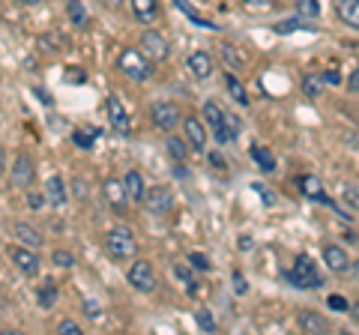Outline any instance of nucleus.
<instances>
[{
    "instance_id": "1",
    "label": "nucleus",
    "mask_w": 359,
    "mask_h": 335,
    "mask_svg": "<svg viewBox=\"0 0 359 335\" xmlns=\"http://www.w3.org/2000/svg\"><path fill=\"white\" fill-rule=\"evenodd\" d=\"M204 123L212 129L216 135V144H233L240 138V120L233 114H224L219 102H204Z\"/></svg>"
},
{
    "instance_id": "2",
    "label": "nucleus",
    "mask_w": 359,
    "mask_h": 335,
    "mask_svg": "<svg viewBox=\"0 0 359 335\" xmlns=\"http://www.w3.org/2000/svg\"><path fill=\"white\" fill-rule=\"evenodd\" d=\"M105 252H108V258L117 261V264L132 261L135 252H138V240H135L132 228H123V225L111 228V231L105 233Z\"/></svg>"
},
{
    "instance_id": "3",
    "label": "nucleus",
    "mask_w": 359,
    "mask_h": 335,
    "mask_svg": "<svg viewBox=\"0 0 359 335\" xmlns=\"http://www.w3.org/2000/svg\"><path fill=\"white\" fill-rule=\"evenodd\" d=\"M117 69L132 81H147L153 75V60L141 48H123L117 57Z\"/></svg>"
},
{
    "instance_id": "4",
    "label": "nucleus",
    "mask_w": 359,
    "mask_h": 335,
    "mask_svg": "<svg viewBox=\"0 0 359 335\" xmlns=\"http://www.w3.org/2000/svg\"><path fill=\"white\" fill-rule=\"evenodd\" d=\"M287 282L294 287H299V290H318L323 285V278H320L318 264H314L309 254H299V258L294 261V266L287 270Z\"/></svg>"
},
{
    "instance_id": "5",
    "label": "nucleus",
    "mask_w": 359,
    "mask_h": 335,
    "mask_svg": "<svg viewBox=\"0 0 359 335\" xmlns=\"http://www.w3.org/2000/svg\"><path fill=\"white\" fill-rule=\"evenodd\" d=\"M36 252L39 249H30V245H21V242H9V249H6L9 261H13L21 270V275H27V278H36L42 270V261H39Z\"/></svg>"
},
{
    "instance_id": "6",
    "label": "nucleus",
    "mask_w": 359,
    "mask_h": 335,
    "mask_svg": "<svg viewBox=\"0 0 359 335\" xmlns=\"http://www.w3.org/2000/svg\"><path fill=\"white\" fill-rule=\"evenodd\" d=\"M141 204L150 216H168L174 210V195L168 186H153V189H147V195H144Z\"/></svg>"
},
{
    "instance_id": "7",
    "label": "nucleus",
    "mask_w": 359,
    "mask_h": 335,
    "mask_svg": "<svg viewBox=\"0 0 359 335\" xmlns=\"http://www.w3.org/2000/svg\"><path fill=\"white\" fill-rule=\"evenodd\" d=\"M126 282L138 290V294H150V290H156V270L150 261H135L129 266L126 273Z\"/></svg>"
},
{
    "instance_id": "8",
    "label": "nucleus",
    "mask_w": 359,
    "mask_h": 335,
    "mask_svg": "<svg viewBox=\"0 0 359 335\" xmlns=\"http://www.w3.org/2000/svg\"><path fill=\"white\" fill-rule=\"evenodd\" d=\"M33 180H36V165H33V159L27 153H18L13 159V171H9V183H13L15 189H27L33 186Z\"/></svg>"
},
{
    "instance_id": "9",
    "label": "nucleus",
    "mask_w": 359,
    "mask_h": 335,
    "mask_svg": "<svg viewBox=\"0 0 359 335\" xmlns=\"http://www.w3.org/2000/svg\"><path fill=\"white\" fill-rule=\"evenodd\" d=\"M138 48L147 54L153 63H162V60H168V54H171V48H168V39L162 36L159 30H144L141 39H138Z\"/></svg>"
},
{
    "instance_id": "10",
    "label": "nucleus",
    "mask_w": 359,
    "mask_h": 335,
    "mask_svg": "<svg viewBox=\"0 0 359 335\" xmlns=\"http://www.w3.org/2000/svg\"><path fill=\"white\" fill-rule=\"evenodd\" d=\"M108 123H111V129H114L117 135H123V138H126L129 132H132V117H129V111L123 108L120 96H114V93L108 96Z\"/></svg>"
},
{
    "instance_id": "11",
    "label": "nucleus",
    "mask_w": 359,
    "mask_h": 335,
    "mask_svg": "<svg viewBox=\"0 0 359 335\" xmlns=\"http://www.w3.org/2000/svg\"><path fill=\"white\" fill-rule=\"evenodd\" d=\"M150 120H153L156 129L171 132V129H177V123H180V108L174 102H156L150 108Z\"/></svg>"
},
{
    "instance_id": "12",
    "label": "nucleus",
    "mask_w": 359,
    "mask_h": 335,
    "mask_svg": "<svg viewBox=\"0 0 359 335\" xmlns=\"http://www.w3.org/2000/svg\"><path fill=\"white\" fill-rule=\"evenodd\" d=\"M183 132H186V141H189V147L192 150H198V153L207 150V123L201 117H186L183 120Z\"/></svg>"
},
{
    "instance_id": "13",
    "label": "nucleus",
    "mask_w": 359,
    "mask_h": 335,
    "mask_svg": "<svg viewBox=\"0 0 359 335\" xmlns=\"http://www.w3.org/2000/svg\"><path fill=\"white\" fill-rule=\"evenodd\" d=\"M186 69L195 78H201V81H207V78L216 72V60H212V54H207V51H195V54H189Z\"/></svg>"
},
{
    "instance_id": "14",
    "label": "nucleus",
    "mask_w": 359,
    "mask_h": 335,
    "mask_svg": "<svg viewBox=\"0 0 359 335\" xmlns=\"http://www.w3.org/2000/svg\"><path fill=\"white\" fill-rule=\"evenodd\" d=\"M42 192H45V198H48V204L57 207V210L66 204V200H69V192H66V180H63L60 174H51L48 180H45Z\"/></svg>"
},
{
    "instance_id": "15",
    "label": "nucleus",
    "mask_w": 359,
    "mask_h": 335,
    "mask_svg": "<svg viewBox=\"0 0 359 335\" xmlns=\"http://www.w3.org/2000/svg\"><path fill=\"white\" fill-rule=\"evenodd\" d=\"M297 189H299V192L306 195L309 200H320V204H330L327 189H323V183H320L314 174H302L299 180H297Z\"/></svg>"
},
{
    "instance_id": "16",
    "label": "nucleus",
    "mask_w": 359,
    "mask_h": 335,
    "mask_svg": "<svg viewBox=\"0 0 359 335\" xmlns=\"http://www.w3.org/2000/svg\"><path fill=\"white\" fill-rule=\"evenodd\" d=\"M323 264H327L330 266V270L332 273H347V270H351V258H347V252L341 249V245H323Z\"/></svg>"
},
{
    "instance_id": "17",
    "label": "nucleus",
    "mask_w": 359,
    "mask_h": 335,
    "mask_svg": "<svg viewBox=\"0 0 359 335\" xmlns=\"http://www.w3.org/2000/svg\"><path fill=\"white\" fill-rule=\"evenodd\" d=\"M297 327H299L302 332H309V335H323V332H330L327 317L318 315V311H299Z\"/></svg>"
},
{
    "instance_id": "18",
    "label": "nucleus",
    "mask_w": 359,
    "mask_h": 335,
    "mask_svg": "<svg viewBox=\"0 0 359 335\" xmlns=\"http://www.w3.org/2000/svg\"><path fill=\"white\" fill-rule=\"evenodd\" d=\"M129 6L138 25H153L159 15V0H129Z\"/></svg>"
},
{
    "instance_id": "19",
    "label": "nucleus",
    "mask_w": 359,
    "mask_h": 335,
    "mask_svg": "<svg viewBox=\"0 0 359 335\" xmlns=\"http://www.w3.org/2000/svg\"><path fill=\"white\" fill-rule=\"evenodd\" d=\"M123 186H126V195L132 204H141L144 195H147V186H144V174L141 171H126V177H123Z\"/></svg>"
},
{
    "instance_id": "20",
    "label": "nucleus",
    "mask_w": 359,
    "mask_h": 335,
    "mask_svg": "<svg viewBox=\"0 0 359 335\" xmlns=\"http://www.w3.org/2000/svg\"><path fill=\"white\" fill-rule=\"evenodd\" d=\"M335 15L341 25L359 30V0H335Z\"/></svg>"
},
{
    "instance_id": "21",
    "label": "nucleus",
    "mask_w": 359,
    "mask_h": 335,
    "mask_svg": "<svg viewBox=\"0 0 359 335\" xmlns=\"http://www.w3.org/2000/svg\"><path fill=\"white\" fill-rule=\"evenodd\" d=\"M102 192H105V200L114 210H123L129 204V195H126V186H123V180H105Z\"/></svg>"
},
{
    "instance_id": "22",
    "label": "nucleus",
    "mask_w": 359,
    "mask_h": 335,
    "mask_svg": "<svg viewBox=\"0 0 359 335\" xmlns=\"http://www.w3.org/2000/svg\"><path fill=\"white\" fill-rule=\"evenodd\" d=\"M13 237L21 245H30V249H39V245H42V233L33 225H27V221H15V225H13Z\"/></svg>"
},
{
    "instance_id": "23",
    "label": "nucleus",
    "mask_w": 359,
    "mask_h": 335,
    "mask_svg": "<svg viewBox=\"0 0 359 335\" xmlns=\"http://www.w3.org/2000/svg\"><path fill=\"white\" fill-rule=\"evenodd\" d=\"M249 156H252V159H255V165L261 168L264 174H273L276 168H278V165H276V156L269 153V150L264 147V144H252V147H249Z\"/></svg>"
},
{
    "instance_id": "24",
    "label": "nucleus",
    "mask_w": 359,
    "mask_h": 335,
    "mask_svg": "<svg viewBox=\"0 0 359 335\" xmlns=\"http://www.w3.org/2000/svg\"><path fill=\"white\" fill-rule=\"evenodd\" d=\"M174 6L180 9V13H183L189 21H192V25L195 27H207V30H219V25H212V21L210 18H204V15H201L198 13V9L192 6V4H189V0H174Z\"/></svg>"
},
{
    "instance_id": "25",
    "label": "nucleus",
    "mask_w": 359,
    "mask_h": 335,
    "mask_svg": "<svg viewBox=\"0 0 359 335\" xmlns=\"http://www.w3.org/2000/svg\"><path fill=\"white\" fill-rule=\"evenodd\" d=\"M36 303L42 308H54V303H57V282L54 278H45L42 285H36Z\"/></svg>"
},
{
    "instance_id": "26",
    "label": "nucleus",
    "mask_w": 359,
    "mask_h": 335,
    "mask_svg": "<svg viewBox=\"0 0 359 335\" xmlns=\"http://www.w3.org/2000/svg\"><path fill=\"white\" fill-rule=\"evenodd\" d=\"M165 150H168V156H171L177 165H183L186 156H189V141L186 138H177V135H168L165 138Z\"/></svg>"
},
{
    "instance_id": "27",
    "label": "nucleus",
    "mask_w": 359,
    "mask_h": 335,
    "mask_svg": "<svg viewBox=\"0 0 359 335\" xmlns=\"http://www.w3.org/2000/svg\"><path fill=\"white\" fill-rule=\"evenodd\" d=\"M66 18L72 21L75 27H87V6L81 4V0H66Z\"/></svg>"
},
{
    "instance_id": "28",
    "label": "nucleus",
    "mask_w": 359,
    "mask_h": 335,
    "mask_svg": "<svg viewBox=\"0 0 359 335\" xmlns=\"http://www.w3.org/2000/svg\"><path fill=\"white\" fill-rule=\"evenodd\" d=\"M224 87H228V93H231V99L237 105H249V93H245V87L240 84V78L237 75H224Z\"/></svg>"
},
{
    "instance_id": "29",
    "label": "nucleus",
    "mask_w": 359,
    "mask_h": 335,
    "mask_svg": "<svg viewBox=\"0 0 359 335\" xmlns=\"http://www.w3.org/2000/svg\"><path fill=\"white\" fill-rule=\"evenodd\" d=\"M302 93H306L309 99H318L323 93V75H314V72L302 75Z\"/></svg>"
},
{
    "instance_id": "30",
    "label": "nucleus",
    "mask_w": 359,
    "mask_h": 335,
    "mask_svg": "<svg viewBox=\"0 0 359 335\" xmlns=\"http://www.w3.org/2000/svg\"><path fill=\"white\" fill-rule=\"evenodd\" d=\"M174 275H177V278H180V282H183V285H186V290H189V294H192V296H198V282L192 278V273H189V266H183V264H174Z\"/></svg>"
},
{
    "instance_id": "31",
    "label": "nucleus",
    "mask_w": 359,
    "mask_h": 335,
    "mask_svg": "<svg viewBox=\"0 0 359 335\" xmlns=\"http://www.w3.org/2000/svg\"><path fill=\"white\" fill-rule=\"evenodd\" d=\"M93 135H99V132L96 129H75L72 132V144H75V147L78 150H90V147H93Z\"/></svg>"
},
{
    "instance_id": "32",
    "label": "nucleus",
    "mask_w": 359,
    "mask_h": 335,
    "mask_svg": "<svg viewBox=\"0 0 359 335\" xmlns=\"http://www.w3.org/2000/svg\"><path fill=\"white\" fill-rule=\"evenodd\" d=\"M222 60L228 63V69H243V54L237 46H222Z\"/></svg>"
},
{
    "instance_id": "33",
    "label": "nucleus",
    "mask_w": 359,
    "mask_h": 335,
    "mask_svg": "<svg viewBox=\"0 0 359 335\" xmlns=\"http://www.w3.org/2000/svg\"><path fill=\"white\" fill-rule=\"evenodd\" d=\"M297 13L306 18H318L320 15V4L318 0H297Z\"/></svg>"
},
{
    "instance_id": "34",
    "label": "nucleus",
    "mask_w": 359,
    "mask_h": 335,
    "mask_svg": "<svg viewBox=\"0 0 359 335\" xmlns=\"http://www.w3.org/2000/svg\"><path fill=\"white\" fill-rule=\"evenodd\" d=\"M51 264H54V266H57V270H72V266H75V258H72V254H69V252H63V249H57V252H54V254H51Z\"/></svg>"
},
{
    "instance_id": "35",
    "label": "nucleus",
    "mask_w": 359,
    "mask_h": 335,
    "mask_svg": "<svg viewBox=\"0 0 359 335\" xmlns=\"http://www.w3.org/2000/svg\"><path fill=\"white\" fill-rule=\"evenodd\" d=\"M195 320H198V327L204 329V332H216V320H212L210 308H198L195 311Z\"/></svg>"
},
{
    "instance_id": "36",
    "label": "nucleus",
    "mask_w": 359,
    "mask_h": 335,
    "mask_svg": "<svg viewBox=\"0 0 359 335\" xmlns=\"http://www.w3.org/2000/svg\"><path fill=\"white\" fill-rule=\"evenodd\" d=\"M189 264H192L195 270H201V273H210V270H212L210 258H207V254H201V252H192V254H189Z\"/></svg>"
},
{
    "instance_id": "37",
    "label": "nucleus",
    "mask_w": 359,
    "mask_h": 335,
    "mask_svg": "<svg viewBox=\"0 0 359 335\" xmlns=\"http://www.w3.org/2000/svg\"><path fill=\"white\" fill-rule=\"evenodd\" d=\"M302 27H309L306 21H299V18H287V21H278V25H276V33H290V30H302Z\"/></svg>"
},
{
    "instance_id": "38",
    "label": "nucleus",
    "mask_w": 359,
    "mask_h": 335,
    "mask_svg": "<svg viewBox=\"0 0 359 335\" xmlns=\"http://www.w3.org/2000/svg\"><path fill=\"white\" fill-rule=\"evenodd\" d=\"M341 198H344V204H351L359 210V186H344L341 189Z\"/></svg>"
},
{
    "instance_id": "39",
    "label": "nucleus",
    "mask_w": 359,
    "mask_h": 335,
    "mask_svg": "<svg viewBox=\"0 0 359 335\" xmlns=\"http://www.w3.org/2000/svg\"><path fill=\"white\" fill-rule=\"evenodd\" d=\"M84 315L93 317V320H99V317H102V306H99L96 299H84Z\"/></svg>"
},
{
    "instance_id": "40",
    "label": "nucleus",
    "mask_w": 359,
    "mask_h": 335,
    "mask_svg": "<svg viewBox=\"0 0 359 335\" xmlns=\"http://www.w3.org/2000/svg\"><path fill=\"white\" fill-rule=\"evenodd\" d=\"M245 290H249V285H245V275L240 273V270H233V294H245Z\"/></svg>"
},
{
    "instance_id": "41",
    "label": "nucleus",
    "mask_w": 359,
    "mask_h": 335,
    "mask_svg": "<svg viewBox=\"0 0 359 335\" xmlns=\"http://www.w3.org/2000/svg\"><path fill=\"white\" fill-rule=\"evenodd\" d=\"M327 306H330L332 311H347V308H351V306H347V299H344V296H339V294H332V296L327 299Z\"/></svg>"
},
{
    "instance_id": "42",
    "label": "nucleus",
    "mask_w": 359,
    "mask_h": 335,
    "mask_svg": "<svg viewBox=\"0 0 359 335\" xmlns=\"http://www.w3.org/2000/svg\"><path fill=\"white\" fill-rule=\"evenodd\" d=\"M57 332H63V335H81V327H78L75 320H60Z\"/></svg>"
},
{
    "instance_id": "43",
    "label": "nucleus",
    "mask_w": 359,
    "mask_h": 335,
    "mask_svg": "<svg viewBox=\"0 0 359 335\" xmlns=\"http://www.w3.org/2000/svg\"><path fill=\"white\" fill-rule=\"evenodd\" d=\"M66 81L81 84V81H87V72H81V69H78V66H69V72H66Z\"/></svg>"
},
{
    "instance_id": "44",
    "label": "nucleus",
    "mask_w": 359,
    "mask_h": 335,
    "mask_svg": "<svg viewBox=\"0 0 359 335\" xmlns=\"http://www.w3.org/2000/svg\"><path fill=\"white\" fill-rule=\"evenodd\" d=\"M45 200H48V198H45V192H30V189H27V204H30L33 210H39Z\"/></svg>"
},
{
    "instance_id": "45",
    "label": "nucleus",
    "mask_w": 359,
    "mask_h": 335,
    "mask_svg": "<svg viewBox=\"0 0 359 335\" xmlns=\"http://www.w3.org/2000/svg\"><path fill=\"white\" fill-rule=\"evenodd\" d=\"M347 87H351L353 93H359V66H356V69L351 72V78H347Z\"/></svg>"
},
{
    "instance_id": "46",
    "label": "nucleus",
    "mask_w": 359,
    "mask_h": 335,
    "mask_svg": "<svg viewBox=\"0 0 359 335\" xmlns=\"http://www.w3.org/2000/svg\"><path fill=\"white\" fill-rule=\"evenodd\" d=\"M243 4L249 6V9H266V6H269V0H243Z\"/></svg>"
},
{
    "instance_id": "47",
    "label": "nucleus",
    "mask_w": 359,
    "mask_h": 335,
    "mask_svg": "<svg viewBox=\"0 0 359 335\" xmlns=\"http://www.w3.org/2000/svg\"><path fill=\"white\" fill-rule=\"evenodd\" d=\"M351 273H353V278H356V285H359V258L351 264Z\"/></svg>"
},
{
    "instance_id": "48",
    "label": "nucleus",
    "mask_w": 359,
    "mask_h": 335,
    "mask_svg": "<svg viewBox=\"0 0 359 335\" xmlns=\"http://www.w3.org/2000/svg\"><path fill=\"white\" fill-rule=\"evenodd\" d=\"M15 4H21V6H39L42 0H15Z\"/></svg>"
},
{
    "instance_id": "49",
    "label": "nucleus",
    "mask_w": 359,
    "mask_h": 335,
    "mask_svg": "<svg viewBox=\"0 0 359 335\" xmlns=\"http://www.w3.org/2000/svg\"><path fill=\"white\" fill-rule=\"evenodd\" d=\"M327 81H330V84H339L341 78H339V72H327Z\"/></svg>"
},
{
    "instance_id": "50",
    "label": "nucleus",
    "mask_w": 359,
    "mask_h": 335,
    "mask_svg": "<svg viewBox=\"0 0 359 335\" xmlns=\"http://www.w3.org/2000/svg\"><path fill=\"white\" fill-rule=\"evenodd\" d=\"M4 168H6V150L0 147V174H4Z\"/></svg>"
},
{
    "instance_id": "51",
    "label": "nucleus",
    "mask_w": 359,
    "mask_h": 335,
    "mask_svg": "<svg viewBox=\"0 0 359 335\" xmlns=\"http://www.w3.org/2000/svg\"><path fill=\"white\" fill-rule=\"evenodd\" d=\"M252 245H255V242H249V240H245V237L240 240V249H243V252H249V249H252Z\"/></svg>"
},
{
    "instance_id": "52",
    "label": "nucleus",
    "mask_w": 359,
    "mask_h": 335,
    "mask_svg": "<svg viewBox=\"0 0 359 335\" xmlns=\"http://www.w3.org/2000/svg\"><path fill=\"white\" fill-rule=\"evenodd\" d=\"M351 315H353V320L359 323V303H353V308H351Z\"/></svg>"
},
{
    "instance_id": "53",
    "label": "nucleus",
    "mask_w": 359,
    "mask_h": 335,
    "mask_svg": "<svg viewBox=\"0 0 359 335\" xmlns=\"http://www.w3.org/2000/svg\"><path fill=\"white\" fill-rule=\"evenodd\" d=\"M105 4H111V6H120V0H105Z\"/></svg>"
}]
</instances>
